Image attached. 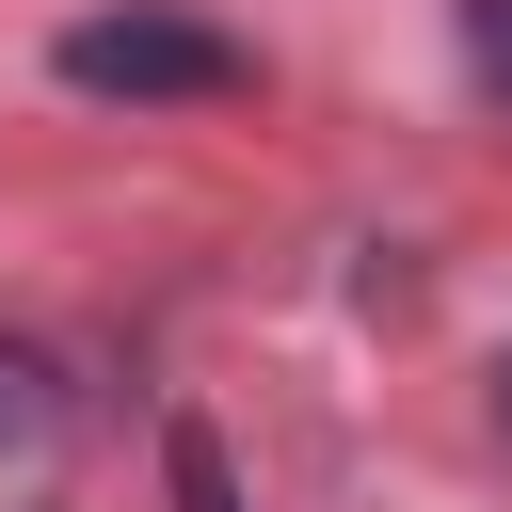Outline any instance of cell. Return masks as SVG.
<instances>
[{"label":"cell","mask_w":512,"mask_h":512,"mask_svg":"<svg viewBox=\"0 0 512 512\" xmlns=\"http://www.w3.org/2000/svg\"><path fill=\"white\" fill-rule=\"evenodd\" d=\"M464 64H480V80L512 96V0H464Z\"/></svg>","instance_id":"277c9868"},{"label":"cell","mask_w":512,"mask_h":512,"mask_svg":"<svg viewBox=\"0 0 512 512\" xmlns=\"http://www.w3.org/2000/svg\"><path fill=\"white\" fill-rule=\"evenodd\" d=\"M496 416H512V368H496Z\"/></svg>","instance_id":"5b68a950"},{"label":"cell","mask_w":512,"mask_h":512,"mask_svg":"<svg viewBox=\"0 0 512 512\" xmlns=\"http://www.w3.org/2000/svg\"><path fill=\"white\" fill-rule=\"evenodd\" d=\"M48 432H64V400H48V368H32V352H0V464H32Z\"/></svg>","instance_id":"7a4b0ae2"},{"label":"cell","mask_w":512,"mask_h":512,"mask_svg":"<svg viewBox=\"0 0 512 512\" xmlns=\"http://www.w3.org/2000/svg\"><path fill=\"white\" fill-rule=\"evenodd\" d=\"M160 480H176V512H240V480H224V448H208L192 416L160 432Z\"/></svg>","instance_id":"3957f363"},{"label":"cell","mask_w":512,"mask_h":512,"mask_svg":"<svg viewBox=\"0 0 512 512\" xmlns=\"http://www.w3.org/2000/svg\"><path fill=\"white\" fill-rule=\"evenodd\" d=\"M80 96H240L256 64H240V32H208V16H176V0H112V16H64V48H48Z\"/></svg>","instance_id":"6da1fadb"}]
</instances>
